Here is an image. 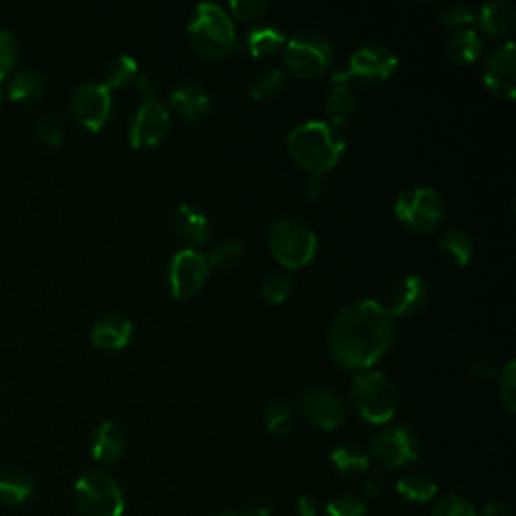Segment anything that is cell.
Instances as JSON below:
<instances>
[{"label":"cell","instance_id":"cell-42","mask_svg":"<svg viewBox=\"0 0 516 516\" xmlns=\"http://www.w3.org/2000/svg\"><path fill=\"white\" fill-rule=\"evenodd\" d=\"M480 516H512V512L504 502H488Z\"/></svg>","mask_w":516,"mask_h":516},{"label":"cell","instance_id":"cell-45","mask_svg":"<svg viewBox=\"0 0 516 516\" xmlns=\"http://www.w3.org/2000/svg\"><path fill=\"white\" fill-rule=\"evenodd\" d=\"M297 512L299 516H317V506L309 496H301L297 500Z\"/></svg>","mask_w":516,"mask_h":516},{"label":"cell","instance_id":"cell-39","mask_svg":"<svg viewBox=\"0 0 516 516\" xmlns=\"http://www.w3.org/2000/svg\"><path fill=\"white\" fill-rule=\"evenodd\" d=\"M430 516H476V510L470 500L460 494H448L438 500Z\"/></svg>","mask_w":516,"mask_h":516},{"label":"cell","instance_id":"cell-6","mask_svg":"<svg viewBox=\"0 0 516 516\" xmlns=\"http://www.w3.org/2000/svg\"><path fill=\"white\" fill-rule=\"evenodd\" d=\"M73 498L83 516H123L125 496L119 482L107 472L83 474L73 488Z\"/></svg>","mask_w":516,"mask_h":516},{"label":"cell","instance_id":"cell-28","mask_svg":"<svg viewBox=\"0 0 516 516\" xmlns=\"http://www.w3.org/2000/svg\"><path fill=\"white\" fill-rule=\"evenodd\" d=\"M396 490L402 498H406L410 502L426 504L436 498L438 484L424 472H410L398 480Z\"/></svg>","mask_w":516,"mask_h":516},{"label":"cell","instance_id":"cell-34","mask_svg":"<svg viewBox=\"0 0 516 516\" xmlns=\"http://www.w3.org/2000/svg\"><path fill=\"white\" fill-rule=\"evenodd\" d=\"M295 291V279L291 273H273L263 283V297L271 305H283Z\"/></svg>","mask_w":516,"mask_h":516},{"label":"cell","instance_id":"cell-25","mask_svg":"<svg viewBox=\"0 0 516 516\" xmlns=\"http://www.w3.org/2000/svg\"><path fill=\"white\" fill-rule=\"evenodd\" d=\"M325 109L329 125H333L335 129L347 125L357 113V99L353 89L349 85H335L325 101Z\"/></svg>","mask_w":516,"mask_h":516},{"label":"cell","instance_id":"cell-44","mask_svg":"<svg viewBox=\"0 0 516 516\" xmlns=\"http://www.w3.org/2000/svg\"><path fill=\"white\" fill-rule=\"evenodd\" d=\"M474 373L480 375V377H492L496 375V367H494V361L492 359H480L474 363Z\"/></svg>","mask_w":516,"mask_h":516},{"label":"cell","instance_id":"cell-17","mask_svg":"<svg viewBox=\"0 0 516 516\" xmlns=\"http://www.w3.org/2000/svg\"><path fill=\"white\" fill-rule=\"evenodd\" d=\"M134 335L132 319L121 313H109L95 321L91 329V341L101 351H119L123 349Z\"/></svg>","mask_w":516,"mask_h":516},{"label":"cell","instance_id":"cell-9","mask_svg":"<svg viewBox=\"0 0 516 516\" xmlns=\"http://www.w3.org/2000/svg\"><path fill=\"white\" fill-rule=\"evenodd\" d=\"M394 210L402 224L418 232H430L444 220V202L440 194L426 186L404 190L398 196Z\"/></svg>","mask_w":516,"mask_h":516},{"label":"cell","instance_id":"cell-14","mask_svg":"<svg viewBox=\"0 0 516 516\" xmlns=\"http://www.w3.org/2000/svg\"><path fill=\"white\" fill-rule=\"evenodd\" d=\"M482 79L494 97L504 101L516 97V47L512 41L498 45L486 55Z\"/></svg>","mask_w":516,"mask_h":516},{"label":"cell","instance_id":"cell-4","mask_svg":"<svg viewBox=\"0 0 516 516\" xmlns=\"http://www.w3.org/2000/svg\"><path fill=\"white\" fill-rule=\"evenodd\" d=\"M188 35L194 49L206 59H222L236 47V31L222 7L202 3L192 13Z\"/></svg>","mask_w":516,"mask_h":516},{"label":"cell","instance_id":"cell-21","mask_svg":"<svg viewBox=\"0 0 516 516\" xmlns=\"http://www.w3.org/2000/svg\"><path fill=\"white\" fill-rule=\"evenodd\" d=\"M174 230L190 244H204L210 236V222L196 206L180 204L174 212Z\"/></svg>","mask_w":516,"mask_h":516},{"label":"cell","instance_id":"cell-24","mask_svg":"<svg viewBox=\"0 0 516 516\" xmlns=\"http://www.w3.org/2000/svg\"><path fill=\"white\" fill-rule=\"evenodd\" d=\"M35 496V482L25 472H7L0 476V502L19 508Z\"/></svg>","mask_w":516,"mask_h":516},{"label":"cell","instance_id":"cell-20","mask_svg":"<svg viewBox=\"0 0 516 516\" xmlns=\"http://www.w3.org/2000/svg\"><path fill=\"white\" fill-rule=\"evenodd\" d=\"M478 23L490 37H510L516 29V9L508 0H492L480 9Z\"/></svg>","mask_w":516,"mask_h":516},{"label":"cell","instance_id":"cell-30","mask_svg":"<svg viewBox=\"0 0 516 516\" xmlns=\"http://www.w3.org/2000/svg\"><path fill=\"white\" fill-rule=\"evenodd\" d=\"M138 77V61L129 55H117L111 59L105 67L103 73V85L111 89L125 87L129 81H134Z\"/></svg>","mask_w":516,"mask_h":516},{"label":"cell","instance_id":"cell-13","mask_svg":"<svg viewBox=\"0 0 516 516\" xmlns=\"http://www.w3.org/2000/svg\"><path fill=\"white\" fill-rule=\"evenodd\" d=\"M210 273L206 256L196 248H182L170 265V293L174 299H188L200 291Z\"/></svg>","mask_w":516,"mask_h":516},{"label":"cell","instance_id":"cell-48","mask_svg":"<svg viewBox=\"0 0 516 516\" xmlns=\"http://www.w3.org/2000/svg\"><path fill=\"white\" fill-rule=\"evenodd\" d=\"M3 99H5V91H3V85H0V103H3Z\"/></svg>","mask_w":516,"mask_h":516},{"label":"cell","instance_id":"cell-16","mask_svg":"<svg viewBox=\"0 0 516 516\" xmlns=\"http://www.w3.org/2000/svg\"><path fill=\"white\" fill-rule=\"evenodd\" d=\"M430 297L428 283L422 277H406L402 279L387 295V303L383 305L385 313L390 317H410L420 313Z\"/></svg>","mask_w":516,"mask_h":516},{"label":"cell","instance_id":"cell-31","mask_svg":"<svg viewBox=\"0 0 516 516\" xmlns=\"http://www.w3.org/2000/svg\"><path fill=\"white\" fill-rule=\"evenodd\" d=\"M285 87V75L281 69H265L250 83V95L254 101L275 99Z\"/></svg>","mask_w":516,"mask_h":516},{"label":"cell","instance_id":"cell-11","mask_svg":"<svg viewBox=\"0 0 516 516\" xmlns=\"http://www.w3.org/2000/svg\"><path fill=\"white\" fill-rule=\"evenodd\" d=\"M170 111L160 101H144L129 121V144L136 150L156 148L170 132Z\"/></svg>","mask_w":516,"mask_h":516},{"label":"cell","instance_id":"cell-41","mask_svg":"<svg viewBox=\"0 0 516 516\" xmlns=\"http://www.w3.org/2000/svg\"><path fill=\"white\" fill-rule=\"evenodd\" d=\"M35 127L39 140L49 146H61V142L65 140V129L53 115H41Z\"/></svg>","mask_w":516,"mask_h":516},{"label":"cell","instance_id":"cell-7","mask_svg":"<svg viewBox=\"0 0 516 516\" xmlns=\"http://www.w3.org/2000/svg\"><path fill=\"white\" fill-rule=\"evenodd\" d=\"M398 69V57L385 47L367 45L351 55L347 67L333 75V85H379L390 81Z\"/></svg>","mask_w":516,"mask_h":516},{"label":"cell","instance_id":"cell-3","mask_svg":"<svg viewBox=\"0 0 516 516\" xmlns=\"http://www.w3.org/2000/svg\"><path fill=\"white\" fill-rule=\"evenodd\" d=\"M351 398L361 418L369 424H387L394 420L400 406V394L394 381L373 369L355 375Z\"/></svg>","mask_w":516,"mask_h":516},{"label":"cell","instance_id":"cell-8","mask_svg":"<svg viewBox=\"0 0 516 516\" xmlns=\"http://www.w3.org/2000/svg\"><path fill=\"white\" fill-rule=\"evenodd\" d=\"M285 65L299 79H319L333 65V47L315 31L297 33L285 47Z\"/></svg>","mask_w":516,"mask_h":516},{"label":"cell","instance_id":"cell-32","mask_svg":"<svg viewBox=\"0 0 516 516\" xmlns=\"http://www.w3.org/2000/svg\"><path fill=\"white\" fill-rule=\"evenodd\" d=\"M295 424V410L291 402L277 400L265 412V428L273 436H287Z\"/></svg>","mask_w":516,"mask_h":516},{"label":"cell","instance_id":"cell-35","mask_svg":"<svg viewBox=\"0 0 516 516\" xmlns=\"http://www.w3.org/2000/svg\"><path fill=\"white\" fill-rule=\"evenodd\" d=\"M498 396L502 406L514 414L516 410V363L508 361L498 375Z\"/></svg>","mask_w":516,"mask_h":516},{"label":"cell","instance_id":"cell-43","mask_svg":"<svg viewBox=\"0 0 516 516\" xmlns=\"http://www.w3.org/2000/svg\"><path fill=\"white\" fill-rule=\"evenodd\" d=\"M138 89L146 95V101H154L156 99V83L152 81L150 75H142L138 79Z\"/></svg>","mask_w":516,"mask_h":516},{"label":"cell","instance_id":"cell-22","mask_svg":"<svg viewBox=\"0 0 516 516\" xmlns=\"http://www.w3.org/2000/svg\"><path fill=\"white\" fill-rule=\"evenodd\" d=\"M448 57L458 65H472L484 53V43L474 29H458L450 35L446 43Z\"/></svg>","mask_w":516,"mask_h":516},{"label":"cell","instance_id":"cell-1","mask_svg":"<svg viewBox=\"0 0 516 516\" xmlns=\"http://www.w3.org/2000/svg\"><path fill=\"white\" fill-rule=\"evenodd\" d=\"M396 339L392 317L383 305L361 299L345 305L331 323L329 351L333 359L353 371L371 369Z\"/></svg>","mask_w":516,"mask_h":516},{"label":"cell","instance_id":"cell-15","mask_svg":"<svg viewBox=\"0 0 516 516\" xmlns=\"http://www.w3.org/2000/svg\"><path fill=\"white\" fill-rule=\"evenodd\" d=\"M301 410L313 426L325 432L339 428L345 420V406L341 398L335 392L325 390V387H315V390L303 394Z\"/></svg>","mask_w":516,"mask_h":516},{"label":"cell","instance_id":"cell-47","mask_svg":"<svg viewBox=\"0 0 516 516\" xmlns=\"http://www.w3.org/2000/svg\"><path fill=\"white\" fill-rule=\"evenodd\" d=\"M214 516H246V514L234 512V510H222V512H218V514H214Z\"/></svg>","mask_w":516,"mask_h":516},{"label":"cell","instance_id":"cell-46","mask_svg":"<svg viewBox=\"0 0 516 516\" xmlns=\"http://www.w3.org/2000/svg\"><path fill=\"white\" fill-rule=\"evenodd\" d=\"M381 488H383V484H381L379 478H371V480L365 482V490H367L369 494H373V496L381 494Z\"/></svg>","mask_w":516,"mask_h":516},{"label":"cell","instance_id":"cell-38","mask_svg":"<svg viewBox=\"0 0 516 516\" xmlns=\"http://www.w3.org/2000/svg\"><path fill=\"white\" fill-rule=\"evenodd\" d=\"M367 504L357 496H335L325 506V516H365Z\"/></svg>","mask_w":516,"mask_h":516},{"label":"cell","instance_id":"cell-29","mask_svg":"<svg viewBox=\"0 0 516 516\" xmlns=\"http://www.w3.org/2000/svg\"><path fill=\"white\" fill-rule=\"evenodd\" d=\"M43 93H45V81L37 71H31V69L19 71L9 81V99L15 103L39 101Z\"/></svg>","mask_w":516,"mask_h":516},{"label":"cell","instance_id":"cell-18","mask_svg":"<svg viewBox=\"0 0 516 516\" xmlns=\"http://www.w3.org/2000/svg\"><path fill=\"white\" fill-rule=\"evenodd\" d=\"M170 107L174 113H178L186 121H198L206 117L212 109L210 95L194 83H182L178 85L170 95Z\"/></svg>","mask_w":516,"mask_h":516},{"label":"cell","instance_id":"cell-26","mask_svg":"<svg viewBox=\"0 0 516 516\" xmlns=\"http://www.w3.org/2000/svg\"><path fill=\"white\" fill-rule=\"evenodd\" d=\"M331 466L343 474V476H353V474H361L369 468V452L363 450L361 446L357 444H341L337 446L333 452H331Z\"/></svg>","mask_w":516,"mask_h":516},{"label":"cell","instance_id":"cell-27","mask_svg":"<svg viewBox=\"0 0 516 516\" xmlns=\"http://www.w3.org/2000/svg\"><path fill=\"white\" fill-rule=\"evenodd\" d=\"M440 252L444 254L446 261H450L456 267H466L472 261L474 244L472 238L458 228L446 230L440 238Z\"/></svg>","mask_w":516,"mask_h":516},{"label":"cell","instance_id":"cell-37","mask_svg":"<svg viewBox=\"0 0 516 516\" xmlns=\"http://www.w3.org/2000/svg\"><path fill=\"white\" fill-rule=\"evenodd\" d=\"M478 21L476 11L470 5L464 3H454L448 5L442 13H440V23L446 27H456V29H468L470 25H474Z\"/></svg>","mask_w":516,"mask_h":516},{"label":"cell","instance_id":"cell-40","mask_svg":"<svg viewBox=\"0 0 516 516\" xmlns=\"http://www.w3.org/2000/svg\"><path fill=\"white\" fill-rule=\"evenodd\" d=\"M269 3L267 0H232V3L228 5L230 13L238 19V21H256L261 19L267 11H269Z\"/></svg>","mask_w":516,"mask_h":516},{"label":"cell","instance_id":"cell-23","mask_svg":"<svg viewBox=\"0 0 516 516\" xmlns=\"http://www.w3.org/2000/svg\"><path fill=\"white\" fill-rule=\"evenodd\" d=\"M285 45H287V39H285L283 31L277 27H269V25L252 29L244 37V51L254 59L273 57Z\"/></svg>","mask_w":516,"mask_h":516},{"label":"cell","instance_id":"cell-5","mask_svg":"<svg viewBox=\"0 0 516 516\" xmlns=\"http://www.w3.org/2000/svg\"><path fill=\"white\" fill-rule=\"evenodd\" d=\"M269 246L285 269L297 271L315 258L317 236L297 218H279L269 228Z\"/></svg>","mask_w":516,"mask_h":516},{"label":"cell","instance_id":"cell-33","mask_svg":"<svg viewBox=\"0 0 516 516\" xmlns=\"http://www.w3.org/2000/svg\"><path fill=\"white\" fill-rule=\"evenodd\" d=\"M240 258H242V244L238 240H224L210 250L206 261L210 269L228 271L240 263Z\"/></svg>","mask_w":516,"mask_h":516},{"label":"cell","instance_id":"cell-19","mask_svg":"<svg viewBox=\"0 0 516 516\" xmlns=\"http://www.w3.org/2000/svg\"><path fill=\"white\" fill-rule=\"evenodd\" d=\"M125 432L113 422H101L91 434V456L97 462H117L125 452Z\"/></svg>","mask_w":516,"mask_h":516},{"label":"cell","instance_id":"cell-10","mask_svg":"<svg viewBox=\"0 0 516 516\" xmlns=\"http://www.w3.org/2000/svg\"><path fill=\"white\" fill-rule=\"evenodd\" d=\"M422 450L420 438L404 426H392L379 432L371 442V458L387 468V470H400L412 462L418 460Z\"/></svg>","mask_w":516,"mask_h":516},{"label":"cell","instance_id":"cell-36","mask_svg":"<svg viewBox=\"0 0 516 516\" xmlns=\"http://www.w3.org/2000/svg\"><path fill=\"white\" fill-rule=\"evenodd\" d=\"M19 61V43L9 29H0V81H3Z\"/></svg>","mask_w":516,"mask_h":516},{"label":"cell","instance_id":"cell-12","mask_svg":"<svg viewBox=\"0 0 516 516\" xmlns=\"http://www.w3.org/2000/svg\"><path fill=\"white\" fill-rule=\"evenodd\" d=\"M113 109L111 91L97 81H85L77 87L71 99L73 117L89 132H99L109 121Z\"/></svg>","mask_w":516,"mask_h":516},{"label":"cell","instance_id":"cell-2","mask_svg":"<svg viewBox=\"0 0 516 516\" xmlns=\"http://www.w3.org/2000/svg\"><path fill=\"white\" fill-rule=\"evenodd\" d=\"M291 158L313 178H323L337 166L345 152V138L339 129L321 119L297 125L287 138Z\"/></svg>","mask_w":516,"mask_h":516}]
</instances>
